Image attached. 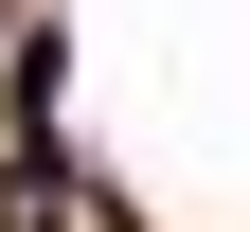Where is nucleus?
Returning a JSON list of instances; mask_svg holds the SVG:
<instances>
[{"instance_id":"1","label":"nucleus","mask_w":250,"mask_h":232,"mask_svg":"<svg viewBox=\"0 0 250 232\" xmlns=\"http://www.w3.org/2000/svg\"><path fill=\"white\" fill-rule=\"evenodd\" d=\"M0 232H72V196H54V161H0Z\"/></svg>"}]
</instances>
